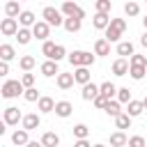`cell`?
Masks as SVG:
<instances>
[{
  "instance_id": "1",
  "label": "cell",
  "mask_w": 147,
  "mask_h": 147,
  "mask_svg": "<svg viewBox=\"0 0 147 147\" xmlns=\"http://www.w3.org/2000/svg\"><path fill=\"white\" fill-rule=\"evenodd\" d=\"M69 57V62H71V67H90V64H94V55L92 53H87V51H74V53H69L67 55Z\"/></svg>"
},
{
  "instance_id": "2",
  "label": "cell",
  "mask_w": 147,
  "mask_h": 147,
  "mask_svg": "<svg viewBox=\"0 0 147 147\" xmlns=\"http://www.w3.org/2000/svg\"><path fill=\"white\" fill-rule=\"evenodd\" d=\"M25 90H23V85H21V80H7L2 87H0V94L5 96V99H16V96H21Z\"/></svg>"
},
{
  "instance_id": "3",
  "label": "cell",
  "mask_w": 147,
  "mask_h": 147,
  "mask_svg": "<svg viewBox=\"0 0 147 147\" xmlns=\"http://www.w3.org/2000/svg\"><path fill=\"white\" fill-rule=\"evenodd\" d=\"M41 16H44V23L46 25H62L64 23V18H62V14H60V9H55V7H44V11H41Z\"/></svg>"
},
{
  "instance_id": "4",
  "label": "cell",
  "mask_w": 147,
  "mask_h": 147,
  "mask_svg": "<svg viewBox=\"0 0 147 147\" xmlns=\"http://www.w3.org/2000/svg\"><path fill=\"white\" fill-rule=\"evenodd\" d=\"M60 14H64L67 18H78V21H83V18H85V11H83L76 2H62Z\"/></svg>"
},
{
  "instance_id": "5",
  "label": "cell",
  "mask_w": 147,
  "mask_h": 147,
  "mask_svg": "<svg viewBox=\"0 0 147 147\" xmlns=\"http://www.w3.org/2000/svg\"><path fill=\"white\" fill-rule=\"evenodd\" d=\"M21 119H23V115H21V110H18L16 106H9V108H5V113H2V122H5L7 126H16Z\"/></svg>"
},
{
  "instance_id": "6",
  "label": "cell",
  "mask_w": 147,
  "mask_h": 147,
  "mask_svg": "<svg viewBox=\"0 0 147 147\" xmlns=\"http://www.w3.org/2000/svg\"><path fill=\"white\" fill-rule=\"evenodd\" d=\"M0 32H2L5 37H16V32H18V21H16V18H2Z\"/></svg>"
},
{
  "instance_id": "7",
  "label": "cell",
  "mask_w": 147,
  "mask_h": 147,
  "mask_svg": "<svg viewBox=\"0 0 147 147\" xmlns=\"http://www.w3.org/2000/svg\"><path fill=\"white\" fill-rule=\"evenodd\" d=\"M48 34H51V25H46L44 21H37L32 25V37H37L41 41H48Z\"/></svg>"
},
{
  "instance_id": "8",
  "label": "cell",
  "mask_w": 147,
  "mask_h": 147,
  "mask_svg": "<svg viewBox=\"0 0 147 147\" xmlns=\"http://www.w3.org/2000/svg\"><path fill=\"white\" fill-rule=\"evenodd\" d=\"M23 131H34V129H39V124H41V117L37 115V113H30V115H23Z\"/></svg>"
},
{
  "instance_id": "9",
  "label": "cell",
  "mask_w": 147,
  "mask_h": 147,
  "mask_svg": "<svg viewBox=\"0 0 147 147\" xmlns=\"http://www.w3.org/2000/svg\"><path fill=\"white\" fill-rule=\"evenodd\" d=\"M90 80H92V74H90V69H87V67H78V69L74 71V83L87 85Z\"/></svg>"
},
{
  "instance_id": "10",
  "label": "cell",
  "mask_w": 147,
  "mask_h": 147,
  "mask_svg": "<svg viewBox=\"0 0 147 147\" xmlns=\"http://www.w3.org/2000/svg\"><path fill=\"white\" fill-rule=\"evenodd\" d=\"M115 94H117V87H115L110 80H106V83H101V85H99V96H103L106 101H110Z\"/></svg>"
},
{
  "instance_id": "11",
  "label": "cell",
  "mask_w": 147,
  "mask_h": 147,
  "mask_svg": "<svg viewBox=\"0 0 147 147\" xmlns=\"http://www.w3.org/2000/svg\"><path fill=\"white\" fill-rule=\"evenodd\" d=\"M80 96H83L85 101H94V99L99 96V85H94V83L90 80L87 85H83V92H80Z\"/></svg>"
},
{
  "instance_id": "12",
  "label": "cell",
  "mask_w": 147,
  "mask_h": 147,
  "mask_svg": "<svg viewBox=\"0 0 147 147\" xmlns=\"http://www.w3.org/2000/svg\"><path fill=\"white\" fill-rule=\"evenodd\" d=\"M53 113H55L57 117H69V115L74 113V106H71L69 101H57L55 108H53Z\"/></svg>"
},
{
  "instance_id": "13",
  "label": "cell",
  "mask_w": 147,
  "mask_h": 147,
  "mask_svg": "<svg viewBox=\"0 0 147 147\" xmlns=\"http://www.w3.org/2000/svg\"><path fill=\"white\" fill-rule=\"evenodd\" d=\"M39 71H41L46 78H53V76H57V74H60V69H57V62H51V60H46V62L39 67Z\"/></svg>"
},
{
  "instance_id": "14",
  "label": "cell",
  "mask_w": 147,
  "mask_h": 147,
  "mask_svg": "<svg viewBox=\"0 0 147 147\" xmlns=\"http://www.w3.org/2000/svg\"><path fill=\"white\" fill-rule=\"evenodd\" d=\"M142 101H136V99H131L129 103H126V115L133 119V117H138V115H142Z\"/></svg>"
},
{
  "instance_id": "15",
  "label": "cell",
  "mask_w": 147,
  "mask_h": 147,
  "mask_svg": "<svg viewBox=\"0 0 147 147\" xmlns=\"http://www.w3.org/2000/svg\"><path fill=\"white\" fill-rule=\"evenodd\" d=\"M11 142H14L16 147H23V145H28V142H30V138H28V131H23V129H16V131L11 133Z\"/></svg>"
},
{
  "instance_id": "16",
  "label": "cell",
  "mask_w": 147,
  "mask_h": 147,
  "mask_svg": "<svg viewBox=\"0 0 147 147\" xmlns=\"http://www.w3.org/2000/svg\"><path fill=\"white\" fill-rule=\"evenodd\" d=\"M60 145V136L53 133V131H46L41 136V147H57Z\"/></svg>"
},
{
  "instance_id": "17",
  "label": "cell",
  "mask_w": 147,
  "mask_h": 147,
  "mask_svg": "<svg viewBox=\"0 0 147 147\" xmlns=\"http://www.w3.org/2000/svg\"><path fill=\"white\" fill-rule=\"evenodd\" d=\"M14 57H16V51H14V46H11V44H2V46H0V60L9 64Z\"/></svg>"
},
{
  "instance_id": "18",
  "label": "cell",
  "mask_w": 147,
  "mask_h": 147,
  "mask_svg": "<svg viewBox=\"0 0 147 147\" xmlns=\"http://www.w3.org/2000/svg\"><path fill=\"white\" fill-rule=\"evenodd\" d=\"M37 108H39V113H53V108H55V101H53L51 96H39V101H37Z\"/></svg>"
},
{
  "instance_id": "19",
  "label": "cell",
  "mask_w": 147,
  "mask_h": 147,
  "mask_svg": "<svg viewBox=\"0 0 147 147\" xmlns=\"http://www.w3.org/2000/svg\"><path fill=\"white\" fill-rule=\"evenodd\" d=\"M94 55H110V44L103 37L94 41Z\"/></svg>"
},
{
  "instance_id": "20",
  "label": "cell",
  "mask_w": 147,
  "mask_h": 147,
  "mask_svg": "<svg viewBox=\"0 0 147 147\" xmlns=\"http://www.w3.org/2000/svg\"><path fill=\"white\" fill-rule=\"evenodd\" d=\"M113 74H115V76H126V74H129V62L122 60V57L115 60V62H113Z\"/></svg>"
},
{
  "instance_id": "21",
  "label": "cell",
  "mask_w": 147,
  "mask_h": 147,
  "mask_svg": "<svg viewBox=\"0 0 147 147\" xmlns=\"http://www.w3.org/2000/svg\"><path fill=\"white\" fill-rule=\"evenodd\" d=\"M71 85H74V74H62L60 71L57 74V87L60 90H69Z\"/></svg>"
},
{
  "instance_id": "22",
  "label": "cell",
  "mask_w": 147,
  "mask_h": 147,
  "mask_svg": "<svg viewBox=\"0 0 147 147\" xmlns=\"http://www.w3.org/2000/svg\"><path fill=\"white\" fill-rule=\"evenodd\" d=\"M108 23H110V16H108V14H94L92 25H94L96 30H106V28H108Z\"/></svg>"
},
{
  "instance_id": "23",
  "label": "cell",
  "mask_w": 147,
  "mask_h": 147,
  "mask_svg": "<svg viewBox=\"0 0 147 147\" xmlns=\"http://www.w3.org/2000/svg\"><path fill=\"white\" fill-rule=\"evenodd\" d=\"M117 55H122V60H126L129 55H133V44L131 41H119L117 44Z\"/></svg>"
},
{
  "instance_id": "24",
  "label": "cell",
  "mask_w": 147,
  "mask_h": 147,
  "mask_svg": "<svg viewBox=\"0 0 147 147\" xmlns=\"http://www.w3.org/2000/svg\"><path fill=\"white\" fill-rule=\"evenodd\" d=\"M18 23H21V28H30V25H34L37 21H34V14H32V11H21V14H18Z\"/></svg>"
},
{
  "instance_id": "25",
  "label": "cell",
  "mask_w": 147,
  "mask_h": 147,
  "mask_svg": "<svg viewBox=\"0 0 147 147\" xmlns=\"http://www.w3.org/2000/svg\"><path fill=\"white\" fill-rule=\"evenodd\" d=\"M126 136H124V131H115V133H110V145L113 147H124L126 145Z\"/></svg>"
},
{
  "instance_id": "26",
  "label": "cell",
  "mask_w": 147,
  "mask_h": 147,
  "mask_svg": "<svg viewBox=\"0 0 147 147\" xmlns=\"http://www.w3.org/2000/svg\"><path fill=\"white\" fill-rule=\"evenodd\" d=\"M34 64H37V60H34L32 55H23V57L18 60V67H21V69H23L25 74H30V69H32Z\"/></svg>"
},
{
  "instance_id": "27",
  "label": "cell",
  "mask_w": 147,
  "mask_h": 147,
  "mask_svg": "<svg viewBox=\"0 0 147 147\" xmlns=\"http://www.w3.org/2000/svg\"><path fill=\"white\" fill-rule=\"evenodd\" d=\"M5 14H7V18H18V14H21L18 2H7L5 5Z\"/></svg>"
},
{
  "instance_id": "28",
  "label": "cell",
  "mask_w": 147,
  "mask_h": 147,
  "mask_svg": "<svg viewBox=\"0 0 147 147\" xmlns=\"http://www.w3.org/2000/svg\"><path fill=\"white\" fill-rule=\"evenodd\" d=\"M80 23H83V21H78V18H64V23H62V25H64V30H67V32H71V34H74V32H78V30H80Z\"/></svg>"
},
{
  "instance_id": "29",
  "label": "cell",
  "mask_w": 147,
  "mask_h": 147,
  "mask_svg": "<svg viewBox=\"0 0 147 147\" xmlns=\"http://www.w3.org/2000/svg\"><path fill=\"white\" fill-rule=\"evenodd\" d=\"M16 39H18V44H30V39H32V30H28V28H18V32H16Z\"/></svg>"
},
{
  "instance_id": "30",
  "label": "cell",
  "mask_w": 147,
  "mask_h": 147,
  "mask_svg": "<svg viewBox=\"0 0 147 147\" xmlns=\"http://www.w3.org/2000/svg\"><path fill=\"white\" fill-rule=\"evenodd\" d=\"M115 96H117L115 101H117L119 106H122V103H129V101H131V90H129V87H119Z\"/></svg>"
},
{
  "instance_id": "31",
  "label": "cell",
  "mask_w": 147,
  "mask_h": 147,
  "mask_svg": "<svg viewBox=\"0 0 147 147\" xmlns=\"http://www.w3.org/2000/svg\"><path fill=\"white\" fill-rule=\"evenodd\" d=\"M103 110H106L108 115H113V117H117V115L122 113V106H119V103H117L115 99H110V101L106 103V108H103Z\"/></svg>"
},
{
  "instance_id": "32",
  "label": "cell",
  "mask_w": 147,
  "mask_h": 147,
  "mask_svg": "<svg viewBox=\"0 0 147 147\" xmlns=\"http://www.w3.org/2000/svg\"><path fill=\"white\" fill-rule=\"evenodd\" d=\"M87 133H90L87 124H76V126H74V136H76V140H87Z\"/></svg>"
},
{
  "instance_id": "33",
  "label": "cell",
  "mask_w": 147,
  "mask_h": 147,
  "mask_svg": "<svg viewBox=\"0 0 147 147\" xmlns=\"http://www.w3.org/2000/svg\"><path fill=\"white\" fill-rule=\"evenodd\" d=\"M129 67H147V57H145V55L133 53V55L129 57Z\"/></svg>"
},
{
  "instance_id": "34",
  "label": "cell",
  "mask_w": 147,
  "mask_h": 147,
  "mask_svg": "<svg viewBox=\"0 0 147 147\" xmlns=\"http://www.w3.org/2000/svg\"><path fill=\"white\" fill-rule=\"evenodd\" d=\"M115 124H117V129H129V126H131V117H129L126 113H119V115L115 117Z\"/></svg>"
},
{
  "instance_id": "35",
  "label": "cell",
  "mask_w": 147,
  "mask_h": 147,
  "mask_svg": "<svg viewBox=\"0 0 147 147\" xmlns=\"http://www.w3.org/2000/svg\"><path fill=\"white\" fill-rule=\"evenodd\" d=\"M110 0H96L94 2V9H96V14H108L110 11Z\"/></svg>"
},
{
  "instance_id": "36",
  "label": "cell",
  "mask_w": 147,
  "mask_h": 147,
  "mask_svg": "<svg viewBox=\"0 0 147 147\" xmlns=\"http://www.w3.org/2000/svg\"><path fill=\"white\" fill-rule=\"evenodd\" d=\"M108 28H113V30H117V32L124 34V30H126V21H124V18H110Z\"/></svg>"
},
{
  "instance_id": "37",
  "label": "cell",
  "mask_w": 147,
  "mask_h": 147,
  "mask_svg": "<svg viewBox=\"0 0 147 147\" xmlns=\"http://www.w3.org/2000/svg\"><path fill=\"white\" fill-rule=\"evenodd\" d=\"M129 74H131L133 80H142L147 71H145V67H129Z\"/></svg>"
},
{
  "instance_id": "38",
  "label": "cell",
  "mask_w": 147,
  "mask_h": 147,
  "mask_svg": "<svg viewBox=\"0 0 147 147\" xmlns=\"http://www.w3.org/2000/svg\"><path fill=\"white\" fill-rule=\"evenodd\" d=\"M23 96H25V101H30V103H34V101H39V92H37V87H28L25 92H23Z\"/></svg>"
},
{
  "instance_id": "39",
  "label": "cell",
  "mask_w": 147,
  "mask_h": 147,
  "mask_svg": "<svg viewBox=\"0 0 147 147\" xmlns=\"http://www.w3.org/2000/svg\"><path fill=\"white\" fill-rule=\"evenodd\" d=\"M138 11H140V5L138 2H126L124 5V14L126 16H138Z\"/></svg>"
},
{
  "instance_id": "40",
  "label": "cell",
  "mask_w": 147,
  "mask_h": 147,
  "mask_svg": "<svg viewBox=\"0 0 147 147\" xmlns=\"http://www.w3.org/2000/svg\"><path fill=\"white\" fill-rule=\"evenodd\" d=\"M64 55H67L64 46H62V44H55V51H53V57H51V62H60Z\"/></svg>"
},
{
  "instance_id": "41",
  "label": "cell",
  "mask_w": 147,
  "mask_h": 147,
  "mask_svg": "<svg viewBox=\"0 0 147 147\" xmlns=\"http://www.w3.org/2000/svg\"><path fill=\"white\" fill-rule=\"evenodd\" d=\"M21 85H23V90L34 87V74H23L21 76Z\"/></svg>"
},
{
  "instance_id": "42",
  "label": "cell",
  "mask_w": 147,
  "mask_h": 147,
  "mask_svg": "<svg viewBox=\"0 0 147 147\" xmlns=\"http://www.w3.org/2000/svg\"><path fill=\"white\" fill-rule=\"evenodd\" d=\"M53 51H55V44H53V41H44L41 53L46 55V60H51V57H53Z\"/></svg>"
},
{
  "instance_id": "43",
  "label": "cell",
  "mask_w": 147,
  "mask_h": 147,
  "mask_svg": "<svg viewBox=\"0 0 147 147\" xmlns=\"http://www.w3.org/2000/svg\"><path fill=\"white\" fill-rule=\"evenodd\" d=\"M126 145H129V147H145V138H142V136H133V138L126 140Z\"/></svg>"
},
{
  "instance_id": "44",
  "label": "cell",
  "mask_w": 147,
  "mask_h": 147,
  "mask_svg": "<svg viewBox=\"0 0 147 147\" xmlns=\"http://www.w3.org/2000/svg\"><path fill=\"white\" fill-rule=\"evenodd\" d=\"M92 103H94V106H96V108H101V110H103V108H106V103H108V101H106V99H103V96H96V99H94V101H92Z\"/></svg>"
},
{
  "instance_id": "45",
  "label": "cell",
  "mask_w": 147,
  "mask_h": 147,
  "mask_svg": "<svg viewBox=\"0 0 147 147\" xmlns=\"http://www.w3.org/2000/svg\"><path fill=\"white\" fill-rule=\"evenodd\" d=\"M7 74H9V64L0 60V78H2V76H7Z\"/></svg>"
},
{
  "instance_id": "46",
  "label": "cell",
  "mask_w": 147,
  "mask_h": 147,
  "mask_svg": "<svg viewBox=\"0 0 147 147\" xmlns=\"http://www.w3.org/2000/svg\"><path fill=\"white\" fill-rule=\"evenodd\" d=\"M74 147H92V145H90L87 140H76V142H74Z\"/></svg>"
},
{
  "instance_id": "47",
  "label": "cell",
  "mask_w": 147,
  "mask_h": 147,
  "mask_svg": "<svg viewBox=\"0 0 147 147\" xmlns=\"http://www.w3.org/2000/svg\"><path fill=\"white\" fill-rule=\"evenodd\" d=\"M140 44L147 48V32H142V37H140Z\"/></svg>"
},
{
  "instance_id": "48",
  "label": "cell",
  "mask_w": 147,
  "mask_h": 147,
  "mask_svg": "<svg viewBox=\"0 0 147 147\" xmlns=\"http://www.w3.org/2000/svg\"><path fill=\"white\" fill-rule=\"evenodd\" d=\"M25 147H41V142H37V140H30Z\"/></svg>"
},
{
  "instance_id": "49",
  "label": "cell",
  "mask_w": 147,
  "mask_h": 147,
  "mask_svg": "<svg viewBox=\"0 0 147 147\" xmlns=\"http://www.w3.org/2000/svg\"><path fill=\"white\" fill-rule=\"evenodd\" d=\"M5 126H7V124H5V122H0V136H5V131H7Z\"/></svg>"
},
{
  "instance_id": "50",
  "label": "cell",
  "mask_w": 147,
  "mask_h": 147,
  "mask_svg": "<svg viewBox=\"0 0 147 147\" xmlns=\"http://www.w3.org/2000/svg\"><path fill=\"white\" fill-rule=\"evenodd\" d=\"M142 25H145V32H147V16L142 18Z\"/></svg>"
},
{
  "instance_id": "51",
  "label": "cell",
  "mask_w": 147,
  "mask_h": 147,
  "mask_svg": "<svg viewBox=\"0 0 147 147\" xmlns=\"http://www.w3.org/2000/svg\"><path fill=\"white\" fill-rule=\"evenodd\" d=\"M142 108H147V96H145V99H142Z\"/></svg>"
},
{
  "instance_id": "52",
  "label": "cell",
  "mask_w": 147,
  "mask_h": 147,
  "mask_svg": "<svg viewBox=\"0 0 147 147\" xmlns=\"http://www.w3.org/2000/svg\"><path fill=\"white\" fill-rule=\"evenodd\" d=\"M92 147H106V145H101V142H96V145H92Z\"/></svg>"
},
{
  "instance_id": "53",
  "label": "cell",
  "mask_w": 147,
  "mask_h": 147,
  "mask_svg": "<svg viewBox=\"0 0 147 147\" xmlns=\"http://www.w3.org/2000/svg\"><path fill=\"white\" fill-rule=\"evenodd\" d=\"M0 147H2V145H0Z\"/></svg>"
},
{
  "instance_id": "54",
  "label": "cell",
  "mask_w": 147,
  "mask_h": 147,
  "mask_svg": "<svg viewBox=\"0 0 147 147\" xmlns=\"http://www.w3.org/2000/svg\"><path fill=\"white\" fill-rule=\"evenodd\" d=\"M0 122H2V119H0Z\"/></svg>"
}]
</instances>
